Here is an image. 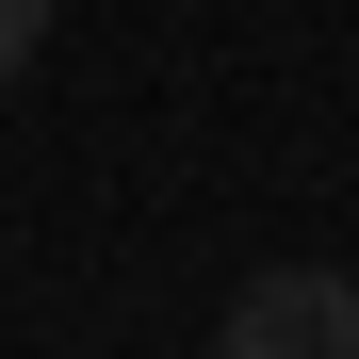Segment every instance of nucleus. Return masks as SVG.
<instances>
[{
	"label": "nucleus",
	"instance_id": "1",
	"mask_svg": "<svg viewBox=\"0 0 359 359\" xmlns=\"http://www.w3.org/2000/svg\"><path fill=\"white\" fill-rule=\"evenodd\" d=\"M229 359H359V278L343 262H262L229 294Z\"/></svg>",
	"mask_w": 359,
	"mask_h": 359
},
{
	"label": "nucleus",
	"instance_id": "2",
	"mask_svg": "<svg viewBox=\"0 0 359 359\" xmlns=\"http://www.w3.org/2000/svg\"><path fill=\"white\" fill-rule=\"evenodd\" d=\"M33 49H49V0H0V82H17Z\"/></svg>",
	"mask_w": 359,
	"mask_h": 359
}]
</instances>
